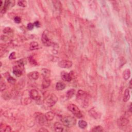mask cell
<instances>
[{"label": "cell", "instance_id": "1", "mask_svg": "<svg viewBox=\"0 0 132 132\" xmlns=\"http://www.w3.org/2000/svg\"><path fill=\"white\" fill-rule=\"evenodd\" d=\"M76 100L83 108H86L89 105V99L88 94L84 91L82 90L78 91L76 95Z\"/></svg>", "mask_w": 132, "mask_h": 132}, {"label": "cell", "instance_id": "2", "mask_svg": "<svg viewBox=\"0 0 132 132\" xmlns=\"http://www.w3.org/2000/svg\"><path fill=\"white\" fill-rule=\"evenodd\" d=\"M61 122L66 127L72 128L76 124V120L73 117L68 116H65L62 118Z\"/></svg>", "mask_w": 132, "mask_h": 132}, {"label": "cell", "instance_id": "3", "mask_svg": "<svg viewBox=\"0 0 132 132\" xmlns=\"http://www.w3.org/2000/svg\"><path fill=\"white\" fill-rule=\"evenodd\" d=\"M68 109L70 112H71L72 114L78 118H82L83 116L81 111L76 105L75 104H71L68 106Z\"/></svg>", "mask_w": 132, "mask_h": 132}, {"label": "cell", "instance_id": "4", "mask_svg": "<svg viewBox=\"0 0 132 132\" xmlns=\"http://www.w3.org/2000/svg\"><path fill=\"white\" fill-rule=\"evenodd\" d=\"M58 101V98L54 94H51L45 99V104L48 107H52Z\"/></svg>", "mask_w": 132, "mask_h": 132}, {"label": "cell", "instance_id": "5", "mask_svg": "<svg viewBox=\"0 0 132 132\" xmlns=\"http://www.w3.org/2000/svg\"><path fill=\"white\" fill-rule=\"evenodd\" d=\"M15 4V1H9V0L5 1L3 6L1 8V12L2 13H5L8 9L14 6Z\"/></svg>", "mask_w": 132, "mask_h": 132}, {"label": "cell", "instance_id": "6", "mask_svg": "<svg viewBox=\"0 0 132 132\" xmlns=\"http://www.w3.org/2000/svg\"><path fill=\"white\" fill-rule=\"evenodd\" d=\"M41 40L43 44L45 45V46L49 47L51 46L52 44V41H51V40L48 38V37L47 34L46 33V31H44V33H43L42 35V37H41Z\"/></svg>", "mask_w": 132, "mask_h": 132}, {"label": "cell", "instance_id": "7", "mask_svg": "<svg viewBox=\"0 0 132 132\" xmlns=\"http://www.w3.org/2000/svg\"><path fill=\"white\" fill-rule=\"evenodd\" d=\"M58 66L62 68L68 69L72 66V62L68 60H63L59 62Z\"/></svg>", "mask_w": 132, "mask_h": 132}, {"label": "cell", "instance_id": "8", "mask_svg": "<svg viewBox=\"0 0 132 132\" xmlns=\"http://www.w3.org/2000/svg\"><path fill=\"white\" fill-rule=\"evenodd\" d=\"M29 96L32 99L34 100H39L41 98V96L38 91L35 89H32L29 92Z\"/></svg>", "mask_w": 132, "mask_h": 132}, {"label": "cell", "instance_id": "9", "mask_svg": "<svg viewBox=\"0 0 132 132\" xmlns=\"http://www.w3.org/2000/svg\"><path fill=\"white\" fill-rule=\"evenodd\" d=\"M61 77L64 81L66 82H70L72 80V76L70 73L66 72H62L61 73Z\"/></svg>", "mask_w": 132, "mask_h": 132}, {"label": "cell", "instance_id": "10", "mask_svg": "<svg viewBox=\"0 0 132 132\" xmlns=\"http://www.w3.org/2000/svg\"><path fill=\"white\" fill-rule=\"evenodd\" d=\"M39 73L37 71H33L29 73L28 74V77L29 80H35L38 79L39 77Z\"/></svg>", "mask_w": 132, "mask_h": 132}, {"label": "cell", "instance_id": "11", "mask_svg": "<svg viewBox=\"0 0 132 132\" xmlns=\"http://www.w3.org/2000/svg\"><path fill=\"white\" fill-rule=\"evenodd\" d=\"M89 114L90 115V116L95 118V119H99L101 117V115L100 114V113L98 111H96L95 108H93L90 109L89 111Z\"/></svg>", "mask_w": 132, "mask_h": 132}, {"label": "cell", "instance_id": "12", "mask_svg": "<svg viewBox=\"0 0 132 132\" xmlns=\"http://www.w3.org/2000/svg\"><path fill=\"white\" fill-rule=\"evenodd\" d=\"M128 120L125 118H121L118 120V124H119L120 126H121V127H125V126L128 125Z\"/></svg>", "mask_w": 132, "mask_h": 132}, {"label": "cell", "instance_id": "13", "mask_svg": "<svg viewBox=\"0 0 132 132\" xmlns=\"http://www.w3.org/2000/svg\"><path fill=\"white\" fill-rule=\"evenodd\" d=\"M41 73L42 76L44 77V79H48L50 76L51 71L48 69H42L41 70Z\"/></svg>", "mask_w": 132, "mask_h": 132}, {"label": "cell", "instance_id": "14", "mask_svg": "<svg viewBox=\"0 0 132 132\" xmlns=\"http://www.w3.org/2000/svg\"><path fill=\"white\" fill-rule=\"evenodd\" d=\"M13 73L16 76L20 77L22 74V71L21 70V69H20V68H18V67H15L13 70Z\"/></svg>", "mask_w": 132, "mask_h": 132}, {"label": "cell", "instance_id": "15", "mask_svg": "<svg viewBox=\"0 0 132 132\" xmlns=\"http://www.w3.org/2000/svg\"><path fill=\"white\" fill-rule=\"evenodd\" d=\"M54 127L55 131L56 132H62L64 130V128L62 126L61 124L59 122H56L55 123L54 125Z\"/></svg>", "mask_w": 132, "mask_h": 132}, {"label": "cell", "instance_id": "16", "mask_svg": "<svg viewBox=\"0 0 132 132\" xmlns=\"http://www.w3.org/2000/svg\"><path fill=\"white\" fill-rule=\"evenodd\" d=\"M39 45L38 43H37L36 41H33L32 42L30 45H29V49L32 51L33 50H36L39 49Z\"/></svg>", "mask_w": 132, "mask_h": 132}, {"label": "cell", "instance_id": "17", "mask_svg": "<svg viewBox=\"0 0 132 132\" xmlns=\"http://www.w3.org/2000/svg\"><path fill=\"white\" fill-rule=\"evenodd\" d=\"M45 117L48 121H52L55 117V114L52 112H48L45 114Z\"/></svg>", "mask_w": 132, "mask_h": 132}, {"label": "cell", "instance_id": "18", "mask_svg": "<svg viewBox=\"0 0 132 132\" xmlns=\"http://www.w3.org/2000/svg\"><path fill=\"white\" fill-rule=\"evenodd\" d=\"M56 89L57 90H64L66 88V85L64 83L61 82H58L56 83Z\"/></svg>", "mask_w": 132, "mask_h": 132}, {"label": "cell", "instance_id": "19", "mask_svg": "<svg viewBox=\"0 0 132 132\" xmlns=\"http://www.w3.org/2000/svg\"><path fill=\"white\" fill-rule=\"evenodd\" d=\"M131 76V71L130 69H125L123 73V77L125 80H128Z\"/></svg>", "mask_w": 132, "mask_h": 132}, {"label": "cell", "instance_id": "20", "mask_svg": "<svg viewBox=\"0 0 132 132\" xmlns=\"http://www.w3.org/2000/svg\"><path fill=\"white\" fill-rule=\"evenodd\" d=\"M130 98V91L128 89H126L124 92V96H123V101L124 102H128L129 99Z\"/></svg>", "mask_w": 132, "mask_h": 132}, {"label": "cell", "instance_id": "21", "mask_svg": "<svg viewBox=\"0 0 132 132\" xmlns=\"http://www.w3.org/2000/svg\"><path fill=\"white\" fill-rule=\"evenodd\" d=\"M51 85V80L48 79H44L42 82V87L43 88H47Z\"/></svg>", "mask_w": 132, "mask_h": 132}, {"label": "cell", "instance_id": "22", "mask_svg": "<svg viewBox=\"0 0 132 132\" xmlns=\"http://www.w3.org/2000/svg\"><path fill=\"white\" fill-rule=\"evenodd\" d=\"M37 119L38 121V122L40 123V124H44L45 120H47L46 118L45 117V116L44 117L42 116V114H41L40 115H38L37 117Z\"/></svg>", "mask_w": 132, "mask_h": 132}, {"label": "cell", "instance_id": "23", "mask_svg": "<svg viewBox=\"0 0 132 132\" xmlns=\"http://www.w3.org/2000/svg\"><path fill=\"white\" fill-rule=\"evenodd\" d=\"M75 94V90L74 89H71L67 91L66 94V96L68 99H70L72 98Z\"/></svg>", "mask_w": 132, "mask_h": 132}, {"label": "cell", "instance_id": "24", "mask_svg": "<svg viewBox=\"0 0 132 132\" xmlns=\"http://www.w3.org/2000/svg\"><path fill=\"white\" fill-rule=\"evenodd\" d=\"M79 126L80 128L84 129L87 126V123L84 120H80L79 121Z\"/></svg>", "mask_w": 132, "mask_h": 132}, {"label": "cell", "instance_id": "25", "mask_svg": "<svg viewBox=\"0 0 132 132\" xmlns=\"http://www.w3.org/2000/svg\"><path fill=\"white\" fill-rule=\"evenodd\" d=\"M92 131V132H103V129L101 126H96V127L93 128Z\"/></svg>", "mask_w": 132, "mask_h": 132}, {"label": "cell", "instance_id": "26", "mask_svg": "<svg viewBox=\"0 0 132 132\" xmlns=\"http://www.w3.org/2000/svg\"><path fill=\"white\" fill-rule=\"evenodd\" d=\"M19 6L22 7H25L27 6V2L26 1H19L18 2Z\"/></svg>", "mask_w": 132, "mask_h": 132}, {"label": "cell", "instance_id": "27", "mask_svg": "<svg viewBox=\"0 0 132 132\" xmlns=\"http://www.w3.org/2000/svg\"><path fill=\"white\" fill-rule=\"evenodd\" d=\"M7 80H8V82L10 84H15L16 82V80L14 78L12 77L11 76H9V77H8Z\"/></svg>", "mask_w": 132, "mask_h": 132}, {"label": "cell", "instance_id": "28", "mask_svg": "<svg viewBox=\"0 0 132 132\" xmlns=\"http://www.w3.org/2000/svg\"><path fill=\"white\" fill-rule=\"evenodd\" d=\"M12 29L9 28V27H7V28H5L4 29H3V33L4 34H10L12 32Z\"/></svg>", "mask_w": 132, "mask_h": 132}, {"label": "cell", "instance_id": "29", "mask_svg": "<svg viewBox=\"0 0 132 132\" xmlns=\"http://www.w3.org/2000/svg\"><path fill=\"white\" fill-rule=\"evenodd\" d=\"M6 84H5L4 82H3L2 80H1V90L2 91H4V90H5V89H6Z\"/></svg>", "mask_w": 132, "mask_h": 132}, {"label": "cell", "instance_id": "30", "mask_svg": "<svg viewBox=\"0 0 132 132\" xmlns=\"http://www.w3.org/2000/svg\"><path fill=\"white\" fill-rule=\"evenodd\" d=\"M16 56L15 52H12L11 54H10L9 56V58L10 60H15V59H16Z\"/></svg>", "mask_w": 132, "mask_h": 132}, {"label": "cell", "instance_id": "31", "mask_svg": "<svg viewBox=\"0 0 132 132\" xmlns=\"http://www.w3.org/2000/svg\"><path fill=\"white\" fill-rule=\"evenodd\" d=\"M34 26V24L32 23H29L28 24V25H27V28H28V29H29V30H32V29H33Z\"/></svg>", "mask_w": 132, "mask_h": 132}, {"label": "cell", "instance_id": "32", "mask_svg": "<svg viewBox=\"0 0 132 132\" xmlns=\"http://www.w3.org/2000/svg\"><path fill=\"white\" fill-rule=\"evenodd\" d=\"M29 61H30V63L32 64H34V65H36V64H37V62L36 61L34 60V59L33 58V57H29Z\"/></svg>", "mask_w": 132, "mask_h": 132}, {"label": "cell", "instance_id": "33", "mask_svg": "<svg viewBox=\"0 0 132 132\" xmlns=\"http://www.w3.org/2000/svg\"><path fill=\"white\" fill-rule=\"evenodd\" d=\"M14 21L16 23H20L21 22V19L18 16H17L14 18Z\"/></svg>", "mask_w": 132, "mask_h": 132}, {"label": "cell", "instance_id": "34", "mask_svg": "<svg viewBox=\"0 0 132 132\" xmlns=\"http://www.w3.org/2000/svg\"><path fill=\"white\" fill-rule=\"evenodd\" d=\"M1 38V40L4 41H7V40H8V39H9L8 37L6 36H4V35H2Z\"/></svg>", "mask_w": 132, "mask_h": 132}, {"label": "cell", "instance_id": "35", "mask_svg": "<svg viewBox=\"0 0 132 132\" xmlns=\"http://www.w3.org/2000/svg\"><path fill=\"white\" fill-rule=\"evenodd\" d=\"M11 131H12L11 128H10L9 126H6V128H5L4 131L6 132H10Z\"/></svg>", "mask_w": 132, "mask_h": 132}, {"label": "cell", "instance_id": "36", "mask_svg": "<svg viewBox=\"0 0 132 132\" xmlns=\"http://www.w3.org/2000/svg\"><path fill=\"white\" fill-rule=\"evenodd\" d=\"M34 24L35 26L37 27V28H39V27L40 26V23L38 21H36V22H35Z\"/></svg>", "mask_w": 132, "mask_h": 132}, {"label": "cell", "instance_id": "37", "mask_svg": "<svg viewBox=\"0 0 132 132\" xmlns=\"http://www.w3.org/2000/svg\"><path fill=\"white\" fill-rule=\"evenodd\" d=\"M48 131L45 128H41L39 130V132H48Z\"/></svg>", "mask_w": 132, "mask_h": 132}, {"label": "cell", "instance_id": "38", "mask_svg": "<svg viewBox=\"0 0 132 132\" xmlns=\"http://www.w3.org/2000/svg\"><path fill=\"white\" fill-rule=\"evenodd\" d=\"M131 108H132V104H131V105H130V112H131Z\"/></svg>", "mask_w": 132, "mask_h": 132}, {"label": "cell", "instance_id": "39", "mask_svg": "<svg viewBox=\"0 0 132 132\" xmlns=\"http://www.w3.org/2000/svg\"><path fill=\"white\" fill-rule=\"evenodd\" d=\"M130 88H132V86H131V80L130 82Z\"/></svg>", "mask_w": 132, "mask_h": 132}]
</instances>
